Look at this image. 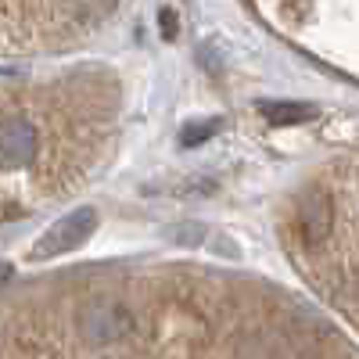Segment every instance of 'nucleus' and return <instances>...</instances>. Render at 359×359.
<instances>
[{"mask_svg":"<svg viewBox=\"0 0 359 359\" xmlns=\"http://www.w3.org/2000/svg\"><path fill=\"white\" fill-rule=\"evenodd\" d=\"M219 118H205V123H187L180 130V147H201L205 140H212L219 133Z\"/></svg>","mask_w":359,"mask_h":359,"instance_id":"nucleus-4","label":"nucleus"},{"mask_svg":"<svg viewBox=\"0 0 359 359\" xmlns=\"http://www.w3.org/2000/svg\"><path fill=\"white\" fill-rule=\"evenodd\" d=\"M33 147H36V130L29 118L22 115H11L4 130H0V162H4L8 172L22 169L29 158H33Z\"/></svg>","mask_w":359,"mask_h":359,"instance_id":"nucleus-2","label":"nucleus"},{"mask_svg":"<svg viewBox=\"0 0 359 359\" xmlns=\"http://www.w3.org/2000/svg\"><path fill=\"white\" fill-rule=\"evenodd\" d=\"M162 29H165V33H162L165 40H169V36H176V18H169V11H162Z\"/></svg>","mask_w":359,"mask_h":359,"instance_id":"nucleus-6","label":"nucleus"},{"mask_svg":"<svg viewBox=\"0 0 359 359\" xmlns=\"http://www.w3.org/2000/svg\"><path fill=\"white\" fill-rule=\"evenodd\" d=\"M302 219H306V233H309V237H323L327 226H331V208L323 205V198H316V201L306 205Z\"/></svg>","mask_w":359,"mask_h":359,"instance_id":"nucleus-5","label":"nucleus"},{"mask_svg":"<svg viewBox=\"0 0 359 359\" xmlns=\"http://www.w3.org/2000/svg\"><path fill=\"white\" fill-rule=\"evenodd\" d=\"M255 111L273 126H298V123L316 118V104H309V101H259Z\"/></svg>","mask_w":359,"mask_h":359,"instance_id":"nucleus-3","label":"nucleus"},{"mask_svg":"<svg viewBox=\"0 0 359 359\" xmlns=\"http://www.w3.org/2000/svg\"><path fill=\"white\" fill-rule=\"evenodd\" d=\"M94 226H97V212H94L90 205H83V208H76V212L62 216L54 226H47V233H40V241H36L33 252H29V259H33V262H43V259L65 255V252L79 248L86 237L94 233Z\"/></svg>","mask_w":359,"mask_h":359,"instance_id":"nucleus-1","label":"nucleus"}]
</instances>
